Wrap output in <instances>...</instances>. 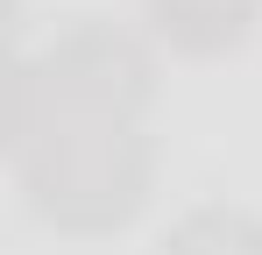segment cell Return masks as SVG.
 <instances>
[{"instance_id":"2","label":"cell","mask_w":262,"mask_h":255,"mask_svg":"<svg viewBox=\"0 0 262 255\" xmlns=\"http://www.w3.org/2000/svg\"><path fill=\"white\" fill-rule=\"evenodd\" d=\"M149 99L156 57L114 22H78L43 57H7V149L43 121H142Z\"/></svg>"},{"instance_id":"1","label":"cell","mask_w":262,"mask_h":255,"mask_svg":"<svg viewBox=\"0 0 262 255\" xmlns=\"http://www.w3.org/2000/svg\"><path fill=\"white\" fill-rule=\"evenodd\" d=\"M36 220L57 234H114L149 206L156 149L142 121H43L7 149Z\"/></svg>"},{"instance_id":"4","label":"cell","mask_w":262,"mask_h":255,"mask_svg":"<svg viewBox=\"0 0 262 255\" xmlns=\"http://www.w3.org/2000/svg\"><path fill=\"white\" fill-rule=\"evenodd\" d=\"M156 255H262V220L248 206H191Z\"/></svg>"},{"instance_id":"3","label":"cell","mask_w":262,"mask_h":255,"mask_svg":"<svg viewBox=\"0 0 262 255\" xmlns=\"http://www.w3.org/2000/svg\"><path fill=\"white\" fill-rule=\"evenodd\" d=\"M248 14L255 0H149V22L156 36L184 50V57H220L248 36Z\"/></svg>"}]
</instances>
